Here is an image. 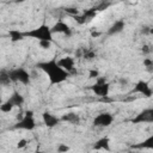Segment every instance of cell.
<instances>
[{
	"label": "cell",
	"instance_id": "cell-28",
	"mask_svg": "<svg viewBox=\"0 0 153 153\" xmlns=\"http://www.w3.org/2000/svg\"><path fill=\"white\" fill-rule=\"evenodd\" d=\"M151 32H152V30H151L149 26H147V25L142 26V29H141V33H143V35H148V33H151Z\"/></svg>",
	"mask_w": 153,
	"mask_h": 153
},
{
	"label": "cell",
	"instance_id": "cell-10",
	"mask_svg": "<svg viewBox=\"0 0 153 153\" xmlns=\"http://www.w3.org/2000/svg\"><path fill=\"white\" fill-rule=\"evenodd\" d=\"M42 121H43V123L45 124V127H48V128H54V127H56V126L61 122L60 117L53 115V114L49 112V111H44V112L42 114Z\"/></svg>",
	"mask_w": 153,
	"mask_h": 153
},
{
	"label": "cell",
	"instance_id": "cell-17",
	"mask_svg": "<svg viewBox=\"0 0 153 153\" xmlns=\"http://www.w3.org/2000/svg\"><path fill=\"white\" fill-rule=\"evenodd\" d=\"M81 57L86 61H92L97 57V53L90 48H81Z\"/></svg>",
	"mask_w": 153,
	"mask_h": 153
},
{
	"label": "cell",
	"instance_id": "cell-4",
	"mask_svg": "<svg viewBox=\"0 0 153 153\" xmlns=\"http://www.w3.org/2000/svg\"><path fill=\"white\" fill-rule=\"evenodd\" d=\"M36 127V121L33 118V111L27 110L24 112V116L13 126L16 129H24V130H32Z\"/></svg>",
	"mask_w": 153,
	"mask_h": 153
},
{
	"label": "cell",
	"instance_id": "cell-19",
	"mask_svg": "<svg viewBox=\"0 0 153 153\" xmlns=\"http://www.w3.org/2000/svg\"><path fill=\"white\" fill-rule=\"evenodd\" d=\"M11 82H12V80L10 78L8 71L1 69L0 71V86H8Z\"/></svg>",
	"mask_w": 153,
	"mask_h": 153
},
{
	"label": "cell",
	"instance_id": "cell-7",
	"mask_svg": "<svg viewBox=\"0 0 153 153\" xmlns=\"http://www.w3.org/2000/svg\"><path fill=\"white\" fill-rule=\"evenodd\" d=\"M114 122V116L110 112H100L93 118L94 127H109Z\"/></svg>",
	"mask_w": 153,
	"mask_h": 153
},
{
	"label": "cell",
	"instance_id": "cell-16",
	"mask_svg": "<svg viewBox=\"0 0 153 153\" xmlns=\"http://www.w3.org/2000/svg\"><path fill=\"white\" fill-rule=\"evenodd\" d=\"M8 36H10V39L11 42L16 43V42H19L22 39L25 38V33L23 31H19V30H16V29H12L8 31Z\"/></svg>",
	"mask_w": 153,
	"mask_h": 153
},
{
	"label": "cell",
	"instance_id": "cell-5",
	"mask_svg": "<svg viewBox=\"0 0 153 153\" xmlns=\"http://www.w3.org/2000/svg\"><path fill=\"white\" fill-rule=\"evenodd\" d=\"M91 90L93 91V93L96 96H99V97L105 98L109 94L110 85H109V82H106V79L105 78L98 76V78H96V84H93L91 86Z\"/></svg>",
	"mask_w": 153,
	"mask_h": 153
},
{
	"label": "cell",
	"instance_id": "cell-1",
	"mask_svg": "<svg viewBox=\"0 0 153 153\" xmlns=\"http://www.w3.org/2000/svg\"><path fill=\"white\" fill-rule=\"evenodd\" d=\"M37 68H39L41 71H43L49 79L50 85H59L63 81L67 80V78L69 76V73L67 71H65L55 59L48 60V61H42L38 62L36 65Z\"/></svg>",
	"mask_w": 153,
	"mask_h": 153
},
{
	"label": "cell",
	"instance_id": "cell-25",
	"mask_svg": "<svg viewBox=\"0 0 153 153\" xmlns=\"http://www.w3.org/2000/svg\"><path fill=\"white\" fill-rule=\"evenodd\" d=\"M99 76V72L97 71V69H91L90 71V73H88V78H98Z\"/></svg>",
	"mask_w": 153,
	"mask_h": 153
},
{
	"label": "cell",
	"instance_id": "cell-18",
	"mask_svg": "<svg viewBox=\"0 0 153 153\" xmlns=\"http://www.w3.org/2000/svg\"><path fill=\"white\" fill-rule=\"evenodd\" d=\"M131 148H135V149H143V148H153V136H149L147 140H145L143 142L141 143H137V145H133Z\"/></svg>",
	"mask_w": 153,
	"mask_h": 153
},
{
	"label": "cell",
	"instance_id": "cell-29",
	"mask_svg": "<svg viewBox=\"0 0 153 153\" xmlns=\"http://www.w3.org/2000/svg\"><path fill=\"white\" fill-rule=\"evenodd\" d=\"M99 35H100V32H94V31L91 33V36H92V37H98Z\"/></svg>",
	"mask_w": 153,
	"mask_h": 153
},
{
	"label": "cell",
	"instance_id": "cell-24",
	"mask_svg": "<svg viewBox=\"0 0 153 153\" xmlns=\"http://www.w3.org/2000/svg\"><path fill=\"white\" fill-rule=\"evenodd\" d=\"M67 151H69V147H68L67 145H65V143H60V145L57 146V152H59V153L67 152Z\"/></svg>",
	"mask_w": 153,
	"mask_h": 153
},
{
	"label": "cell",
	"instance_id": "cell-26",
	"mask_svg": "<svg viewBox=\"0 0 153 153\" xmlns=\"http://www.w3.org/2000/svg\"><path fill=\"white\" fill-rule=\"evenodd\" d=\"M141 51H142V54H143V55H148V54L151 53V48H149V45H147V44H143V45H142V49H141Z\"/></svg>",
	"mask_w": 153,
	"mask_h": 153
},
{
	"label": "cell",
	"instance_id": "cell-9",
	"mask_svg": "<svg viewBox=\"0 0 153 153\" xmlns=\"http://www.w3.org/2000/svg\"><path fill=\"white\" fill-rule=\"evenodd\" d=\"M134 92L140 93V94H142V96L146 97V98L152 97V93H153L152 87H151L149 84H148L147 81H145V80H139V81L135 84Z\"/></svg>",
	"mask_w": 153,
	"mask_h": 153
},
{
	"label": "cell",
	"instance_id": "cell-3",
	"mask_svg": "<svg viewBox=\"0 0 153 153\" xmlns=\"http://www.w3.org/2000/svg\"><path fill=\"white\" fill-rule=\"evenodd\" d=\"M8 74H10V78L12 80V82H20L23 85H29L30 81H31V76H30V73L19 67V68H13L11 71H8Z\"/></svg>",
	"mask_w": 153,
	"mask_h": 153
},
{
	"label": "cell",
	"instance_id": "cell-27",
	"mask_svg": "<svg viewBox=\"0 0 153 153\" xmlns=\"http://www.w3.org/2000/svg\"><path fill=\"white\" fill-rule=\"evenodd\" d=\"M26 143H27V141H26L25 139H20V140L18 141V143H17V147H18V148H24V147L26 146Z\"/></svg>",
	"mask_w": 153,
	"mask_h": 153
},
{
	"label": "cell",
	"instance_id": "cell-11",
	"mask_svg": "<svg viewBox=\"0 0 153 153\" xmlns=\"http://www.w3.org/2000/svg\"><path fill=\"white\" fill-rule=\"evenodd\" d=\"M124 27H126V22H124L123 19H118V20H116V22L108 29L106 35H109V36L118 35V33H121V32L124 30Z\"/></svg>",
	"mask_w": 153,
	"mask_h": 153
},
{
	"label": "cell",
	"instance_id": "cell-2",
	"mask_svg": "<svg viewBox=\"0 0 153 153\" xmlns=\"http://www.w3.org/2000/svg\"><path fill=\"white\" fill-rule=\"evenodd\" d=\"M24 33H25V37L37 39L38 42L39 41H50V42H53V33H51L50 26L47 25V24H41L39 26H37L32 30L25 31Z\"/></svg>",
	"mask_w": 153,
	"mask_h": 153
},
{
	"label": "cell",
	"instance_id": "cell-20",
	"mask_svg": "<svg viewBox=\"0 0 153 153\" xmlns=\"http://www.w3.org/2000/svg\"><path fill=\"white\" fill-rule=\"evenodd\" d=\"M13 108H14V106H13L8 100H6V102H4L2 104H0V111L4 112V114L11 112V111L13 110Z\"/></svg>",
	"mask_w": 153,
	"mask_h": 153
},
{
	"label": "cell",
	"instance_id": "cell-22",
	"mask_svg": "<svg viewBox=\"0 0 153 153\" xmlns=\"http://www.w3.org/2000/svg\"><path fill=\"white\" fill-rule=\"evenodd\" d=\"M51 43L53 42H50V41H39L38 42V44H39V47L42 49H49L51 47Z\"/></svg>",
	"mask_w": 153,
	"mask_h": 153
},
{
	"label": "cell",
	"instance_id": "cell-12",
	"mask_svg": "<svg viewBox=\"0 0 153 153\" xmlns=\"http://www.w3.org/2000/svg\"><path fill=\"white\" fill-rule=\"evenodd\" d=\"M57 63H59L65 71H67L68 73H72V72H74V69H75V67H74V59H73L72 56H63L62 59H60V60L57 61Z\"/></svg>",
	"mask_w": 153,
	"mask_h": 153
},
{
	"label": "cell",
	"instance_id": "cell-21",
	"mask_svg": "<svg viewBox=\"0 0 153 153\" xmlns=\"http://www.w3.org/2000/svg\"><path fill=\"white\" fill-rule=\"evenodd\" d=\"M143 66L147 68V71L152 72V68H153V61L151 57H145L143 59Z\"/></svg>",
	"mask_w": 153,
	"mask_h": 153
},
{
	"label": "cell",
	"instance_id": "cell-13",
	"mask_svg": "<svg viewBox=\"0 0 153 153\" xmlns=\"http://www.w3.org/2000/svg\"><path fill=\"white\" fill-rule=\"evenodd\" d=\"M60 120L63 122H68L71 124H79L80 123V116L76 112H67V114L62 115L60 117Z\"/></svg>",
	"mask_w": 153,
	"mask_h": 153
},
{
	"label": "cell",
	"instance_id": "cell-8",
	"mask_svg": "<svg viewBox=\"0 0 153 153\" xmlns=\"http://www.w3.org/2000/svg\"><path fill=\"white\" fill-rule=\"evenodd\" d=\"M50 30H51V33H53V35H54V33H62V35L66 36V37H71V36H72V29H71V26H69L67 23L62 22V20L56 22V23L50 27Z\"/></svg>",
	"mask_w": 153,
	"mask_h": 153
},
{
	"label": "cell",
	"instance_id": "cell-14",
	"mask_svg": "<svg viewBox=\"0 0 153 153\" xmlns=\"http://www.w3.org/2000/svg\"><path fill=\"white\" fill-rule=\"evenodd\" d=\"M14 108L16 106H22L23 104H24V102H25V99H24V97L18 92V91H14L11 96H10V98L7 99Z\"/></svg>",
	"mask_w": 153,
	"mask_h": 153
},
{
	"label": "cell",
	"instance_id": "cell-6",
	"mask_svg": "<svg viewBox=\"0 0 153 153\" xmlns=\"http://www.w3.org/2000/svg\"><path fill=\"white\" fill-rule=\"evenodd\" d=\"M152 122H153V109L152 108L143 109L142 111H140L131 120V123H134V124H139V123H152Z\"/></svg>",
	"mask_w": 153,
	"mask_h": 153
},
{
	"label": "cell",
	"instance_id": "cell-15",
	"mask_svg": "<svg viewBox=\"0 0 153 153\" xmlns=\"http://www.w3.org/2000/svg\"><path fill=\"white\" fill-rule=\"evenodd\" d=\"M93 148H94V149H105V151H110V139H109L108 136L100 137L99 140L96 141Z\"/></svg>",
	"mask_w": 153,
	"mask_h": 153
},
{
	"label": "cell",
	"instance_id": "cell-23",
	"mask_svg": "<svg viewBox=\"0 0 153 153\" xmlns=\"http://www.w3.org/2000/svg\"><path fill=\"white\" fill-rule=\"evenodd\" d=\"M65 11H66V13L72 14L73 17H74V16H76V14H79V10H78V8H75V7H67Z\"/></svg>",
	"mask_w": 153,
	"mask_h": 153
}]
</instances>
